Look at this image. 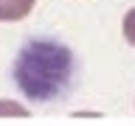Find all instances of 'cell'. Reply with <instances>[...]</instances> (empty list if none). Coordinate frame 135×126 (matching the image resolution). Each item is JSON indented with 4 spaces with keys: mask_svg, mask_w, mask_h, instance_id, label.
Returning a JSON list of instances; mask_svg holds the SVG:
<instances>
[{
    "mask_svg": "<svg viewBox=\"0 0 135 126\" xmlns=\"http://www.w3.org/2000/svg\"><path fill=\"white\" fill-rule=\"evenodd\" d=\"M121 31H124V39L135 48V8H129L124 14V23H121Z\"/></svg>",
    "mask_w": 135,
    "mask_h": 126,
    "instance_id": "cell-4",
    "label": "cell"
},
{
    "mask_svg": "<svg viewBox=\"0 0 135 126\" xmlns=\"http://www.w3.org/2000/svg\"><path fill=\"white\" fill-rule=\"evenodd\" d=\"M0 118H28V107L3 98V101H0Z\"/></svg>",
    "mask_w": 135,
    "mask_h": 126,
    "instance_id": "cell-3",
    "label": "cell"
},
{
    "mask_svg": "<svg viewBox=\"0 0 135 126\" xmlns=\"http://www.w3.org/2000/svg\"><path fill=\"white\" fill-rule=\"evenodd\" d=\"M17 90L34 104L62 98L76 78L73 50L51 36H34L20 48L11 67Z\"/></svg>",
    "mask_w": 135,
    "mask_h": 126,
    "instance_id": "cell-1",
    "label": "cell"
},
{
    "mask_svg": "<svg viewBox=\"0 0 135 126\" xmlns=\"http://www.w3.org/2000/svg\"><path fill=\"white\" fill-rule=\"evenodd\" d=\"M37 0H0V23H17L31 14Z\"/></svg>",
    "mask_w": 135,
    "mask_h": 126,
    "instance_id": "cell-2",
    "label": "cell"
}]
</instances>
